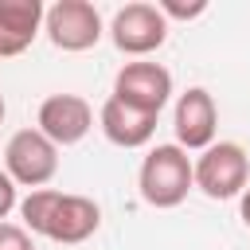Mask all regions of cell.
I'll return each mask as SVG.
<instances>
[{
  "instance_id": "1",
  "label": "cell",
  "mask_w": 250,
  "mask_h": 250,
  "mask_svg": "<svg viewBox=\"0 0 250 250\" xmlns=\"http://www.w3.org/2000/svg\"><path fill=\"white\" fill-rule=\"evenodd\" d=\"M195 188L191 180V156L180 148V145H156L148 148V156L141 160V172H137V191L148 207H180L188 199V191Z\"/></svg>"
},
{
  "instance_id": "2",
  "label": "cell",
  "mask_w": 250,
  "mask_h": 250,
  "mask_svg": "<svg viewBox=\"0 0 250 250\" xmlns=\"http://www.w3.org/2000/svg\"><path fill=\"white\" fill-rule=\"evenodd\" d=\"M191 180L207 199H234L250 184V156L238 141H215L191 160Z\"/></svg>"
},
{
  "instance_id": "3",
  "label": "cell",
  "mask_w": 250,
  "mask_h": 250,
  "mask_svg": "<svg viewBox=\"0 0 250 250\" xmlns=\"http://www.w3.org/2000/svg\"><path fill=\"white\" fill-rule=\"evenodd\" d=\"M4 172L12 176L16 188H43L59 172V148L39 133V129H20L12 133L4 148Z\"/></svg>"
},
{
  "instance_id": "4",
  "label": "cell",
  "mask_w": 250,
  "mask_h": 250,
  "mask_svg": "<svg viewBox=\"0 0 250 250\" xmlns=\"http://www.w3.org/2000/svg\"><path fill=\"white\" fill-rule=\"evenodd\" d=\"M109 39H113V47H117L121 55L145 59V55H152V51L164 47V39H168V20L160 16L156 4L137 0V4L117 8L113 23H109Z\"/></svg>"
},
{
  "instance_id": "5",
  "label": "cell",
  "mask_w": 250,
  "mask_h": 250,
  "mask_svg": "<svg viewBox=\"0 0 250 250\" xmlns=\"http://www.w3.org/2000/svg\"><path fill=\"white\" fill-rule=\"evenodd\" d=\"M117 102H125L129 109H141V113H152L160 117V109L168 105L172 98V74L168 66L160 62H148V59H137V62H125L113 78V94Z\"/></svg>"
},
{
  "instance_id": "6",
  "label": "cell",
  "mask_w": 250,
  "mask_h": 250,
  "mask_svg": "<svg viewBox=\"0 0 250 250\" xmlns=\"http://www.w3.org/2000/svg\"><path fill=\"white\" fill-rule=\"evenodd\" d=\"M43 31L59 51H90L102 39V16L90 0H55L43 16Z\"/></svg>"
},
{
  "instance_id": "7",
  "label": "cell",
  "mask_w": 250,
  "mask_h": 250,
  "mask_svg": "<svg viewBox=\"0 0 250 250\" xmlns=\"http://www.w3.org/2000/svg\"><path fill=\"white\" fill-rule=\"evenodd\" d=\"M35 129L55 145V148H66V145H78L90 129H94V109L82 94H51L43 98L39 105V117H35Z\"/></svg>"
},
{
  "instance_id": "8",
  "label": "cell",
  "mask_w": 250,
  "mask_h": 250,
  "mask_svg": "<svg viewBox=\"0 0 250 250\" xmlns=\"http://www.w3.org/2000/svg\"><path fill=\"white\" fill-rule=\"evenodd\" d=\"M172 129H176V145L184 152H203L207 145H215L219 133V105L203 86H188L176 98V113H172Z\"/></svg>"
},
{
  "instance_id": "9",
  "label": "cell",
  "mask_w": 250,
  "mask_h": 250,
  "mask_svg": "<svg viewBox=\"0 0 250 250\" xmlns=\"http://www.w3.org/2000/svg\"><path fill=\"white\" fill-rule=\"evenodd\" d=\"M98 227H102V211H98V203L90 195H66V191H59V199H55L47 223H43V238L62 242V246H78Z\"/></svg>"
},
{
  "instance_id": "10",
  "label": "cell",
  "mask_w": 250,
  "mask_h": 250,
  "mask_svg": "<svg viewBox=\"0 0 250 250\" xmlns=\"http://www.w3.org/2000/svg\"><path fill=\"white\" fill-rule=\"evenodd\" d=\"M47 8L39 0H0V59L23 55L43 27Z\"/></svg>"
},
{
  "instance_id": "11",
  "label": "cell",
  "mask_w": 250,
  "mask_h": 250,
  "mask_svg": "<svg viewBox=\"0 0 250 250\" xmlns=\"http://www.w3.org/2000/svg\"><path fill=\"white\" fill-rule=\"evenodd\" d=\"M98 125H102L105 141L117 145V148H141V145H148L152 133H156V117H152V113L129 109V105L117 102V98H105V105L98 109Z\"/></svg>"
},
{
  "instance_id": "12",
  "label": "cell",
  "mask_w": 250,
  "mask_h": 250,
  "mask_svg": "<svg viewBox=\"0 0 250 250\" xmlns=\"http://www.w3.org/2000/svg\"><path fill=\"white\" fill-rule=\"evenodd\" d=\"M55 199H59V191L55 188H35L27 199H20V227L27 230V234H43V223H47V215H51V207H55Z\"/></svg>"
},
{
  "instance_id": "13",
  "label": "cell",
  "mask_w": 250,
  "mask_h": 250,
  "mask_svg": "<svg viewBox=\"0 0 250 250\" xmlns=\"http://www.w3.org/2000/svg\"><path fill=\"white\" fill-rule=\"evenodd\" d=\"M0 250H35V242H31V234L20 227V223H0Z\"/></svg>"
},
{
  "instance_id": "14",
  "label": "cell",
  "mask_w": 250,
  "mask_h": 250,
  "mask_svg": "<svg viewBox=\"0 0 250 250\" xmlns=\"http://www.w3.org/2000/svg\"><path fill=\"white\" fill-rule=\"evenodd\" d=\"M156 8H160V16H164V20H195V16H203V12H207V4H203V0H195V4H184V0H160Z\"/></svg>"
},
{
  "instance_id": "15",
  "label": "cell",
  "mask_w": 250,
  "mask_h": 250,
  "mask_svg": "<svg viewBox=\"0 0 250 250\" xmlns=\"http://www.w3.org/2000/svg\"><path fill=\"white\" fill-rule=\"evenodd\" d=\"M12 207H20V199H16V184H12V176L0 168V223L8 219Z\"/></svg>"
},
{
  "instance_id": "16",
  "label": "cell",
  "mask_w": 250,
  "mask_h": 250,
  "mask_svg": "<svg viewBox=\"0 0 250 250\" xmlns=\"http://www.w3.org/2000/svg\"><path fill=\"white\" fill-rule=\"evenodd\" d=\"M238 215H242V223L250 227V184H246V191H242V203H238Z\"/></svg>"
},
{
  "instance_id": "17",
  "label": "cell",
  "mask_w": 250,
  "mask_h": 250,
  "mask_svg": "<svg viewBox=\"0 0 250 250\" xmlns=\"http://www.w3.org/2000/svg\"><path fill=\"white\" fill-rule=\"evenodd\" d=\"M0 125H4V94H0Z\"/></svg>"
}]
</instances>
